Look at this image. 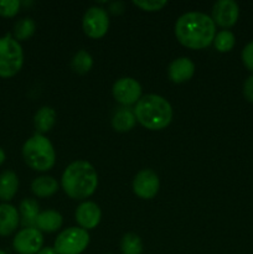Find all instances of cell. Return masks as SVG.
<instances>
[{"instance_id":"1","label":"cell","mask_w":253,"mask_h":254,"mask_svg":"<svg viewBox=\"0 0 253 254\" xmlns=\"http://www.w3.org/2000/svg\"><path fill=\"white\" fill-rule=\"evenodd\" d=\"M175 35L183 46L202 50L210 46L216 36V25L211 16L191 11L181 15L175 24Z\"/></svg>"},{"instance_id":"2","label":"cell","mask_w":253,"mask_h":254,"mask_svg":"<svg viewBox=\"0 0 253 254\" xmlns=\"http://www.w3.org/2000/svg\"><path fill=\"white\" fill-rule=\"evenodd\" d=\"M61 186L68 197L73 200H84L96 191L98 186V174L88 161H73L64 169Z\"/></svg>"},{"instance_id":"3","label":"cell","mask_w":253,"mask_h":254,"mask_svg":"<svg viewBox=\"0 0 253 254\" xmlns=\"http://www.w3.org/2000/svg\"><path fill=\"white\" fill-rule=\"evenodd\" d=\"M133 111L136 121L149 130H161L173 121V108L170 103L158 94L143 96Z\"/></svg>"},{"instance_id":"4","label":"cell","mask_w":253,"mask_h":254,"mask_svg":"<svg viewBox=\"0 0 253 254\" xmlns=\"http://www.w3.org/2000/svg\"><path fill=\"white\" fill-rule=\"evenodd\" d=\"M22 158L32 170L47 171L54 168L56 153L54 145L46 136L35 134L25 141L22 146Z\"/></svg>"},{"instance_id":"5","label":"cell","mask_w":253,"mask_h":254,"mask_svg":"<svg viewBox=\"0 0 253 254\" xmlns=\"http://www.w3.org/2000/svg\"><path fill=\"white\" fill-rule=\"evenodd\" d=\"M24 64V51L19 41L6 34L0 37V77L10 78L19 73Z\"/></svg>"},{"instance_id":"6","label":"cell","mask_w":253,"mask_h":254,"mask_svg":"<svg viewBox=\"0 0 253 254\" xmlns=\"http://www.w3.org/2000/svg\"><path fill=\"white\" fill-rule=\"evenodd\" d=\"M89 235L81 227H69L62 231L55 240L57 254H81L88 247Z\"/></svg>"},{"instance_id":"7","label":"cell","mask_w":253,"mask_h":254,"mask_svg":"<svg viewBox=\"0 0 253 254\" xmlns=\"http://www.w3.org/2000/svg\"><path fill=\"white\" fill-rule=\"evenodd\" d=\"M82 27L84 34L91 39H101L109 29V17L104 9L92 6L84 12L82 20Z\"/></svg>"},{"instance_id":"8","label":"cell","mask_w":253,"mask_h":254,"mask_svg":"<svg viewBox=\"0 0 253 254\" xmlns=\"http://www.w3.org/2000/svg\"><path fill=\"white\" fill-rule=\"evenodd\" d=\"M44 245V236L36 227H25L15 235L12 248L17 254H36Z\"/></svg>"},{"instance_id":"9","label":"cell","mask_w":253,"mask_h":254,"mask_svg":"<svg viewBox=\"0 0 253 254\" xmlns=\"http://www.w3.org/2000/svg\"><path fill=\"white\" fill-rule=\"evenodd\" d=\"M112 92H113L114 99L123 107L136 104L141 98L140 83L131 77H123L118 79L113 84Z\"/></svg>"},{"instance_id":"10","label":"cell","mask_w":253,"mask_h":254,"mask_svg":"<svg viewBox=\"0 0 253 254\" xmlns=\"http://www.w3.org/2000/svg\"><path fill=\"white\" fill-rule=\"evenodd\" d=\"M160 188V180L155 171L151 169H143L135 175L133 180V191L143 200H151L156 196Z\"/></svg>"},{"instance_id":"11","label":"cell","mask_w":253,"mask_h":254,"mask_svg":"<svg viewBox=\"0 0 253 254\" xmlns=\"http://www.w3.org/2000/svg\"><path fill=\"white\" fill-rule=\"evenodd\" d=\"M240 16V7L233 0H220L212 6V16L215 25L221 27H232Z\"/></svg>"},{"instance_id":"12","label":"cell","mask_w":253,"mask_h":254,"mask_svg":"<svg viewBox=\"0 0 253 254\" xmlns=\"http://www.w3.org/2000/svg\"><path fill=\"white\" fill-rule=\"evenodd\" d=\"M76 221L83 230H93L101 222L102 212L99 206L92 201L81 203L76 210Z\"/></svg>"},{"instance_id":"13","label":"cell","mask_w":253,"mask_h":254,"mask_svg":"<svg viewBox=\"0 0 253 254\" xmlns=\"http://www.w3.org/2000/svg\"><path fill=\"white\" fill-rule=\"evenodd\" d=\"M169 78L174 83H184L192 78L195 74V64L188 57H180L174 60L168 69Z\"/></svg>"},{"instance_id":"14","label":"cell","mask_w":253,"mask_h":254,"mask_svg":"<svg viewBox=\"0 0 253 254\" xmlns=\"http://www.w3.org/2000/svg\"><path fill=\"white\" fill-rule=\"evenodd\" d=\"M20 223V213L15 206L10 203L0 205V236L7 237L15 232Z\"/></svg>"},{"instance_id":"15","label":"cell","mask_w":253,"mask_h":254,"mask_svg":"<svg viewBox=\"0 0 253 254\" xmlns=\"http://www.w3.org/2000/svg\"><path fill=\"white\" fill-rule=\"evenodd\" d=\"M62 222H63V218H62L61 213L55 210H46L39 213V216L36 218V223H35V227L40 232L52 233L56 232L57 230L61 228Z\"/></svg>"},{"instance_id":"16","label":"cell","mask_w":253,"mask_h":254,"mask_svg":"<svg viewBox=\"0 0 253 254\" xmlns=\"http://www.w3.org/2000/svg\"><path fill=\"white\" fill-rule=\"evenodd\" d=\"M135 123L136 118L134 111H131L128 107L118 108L112 117V127L114 128V130L119 131V133H126V131L131 130Z\"/></svg>"},{"instance_id":"17","label":"cell","mask_w":253,"mask_h":254,"mask_svg":"<svg viewBox=\"0 0 253 254\" xmlns=\"http://www.w3.org/2000/svg\"><path fill=\"white\" fill-rule=\"evenodd\" d=\"M19 189V178L11 170H5L0 174V200L10 201L16 195Z\"/></svg>"},{"instance_id":"18","label":"cell","mask_w":253,"mask_h":254,"mask_svg":"<svg viewBox=\"0 0 253 254\" xmlns=\"http://www.w3.org/2000/svg\"><path fill=\"white\" fill-rule=\"evenodd\" d=\"M55 123H56V112L51 107H42L34 117L35 129L37 130V134L41 135L51 130Z\"/></svg>"},{"instance_id":"19","label":"cell","mask_w":253,"mask_h":254,"mask_svg":"<svg viewBox=\"0 0 253 254\" xmlns=\"http://www.w3.org/2000/svg\"><path fill=\"white\" fill-rule=\"evenodd\" d=\"M59 190V183L52 176H40L31 183V191L37 197H50Z\"/></svg>"},{"instance_id":"20","label":"cell","mask_w":253,"mask_h":254,"mask_svg":"<svg viewBox=\"0 0 253 254\" xmlns=\"http://www.w3.org/2000/svg\"><path fill=\"white\" fill-rule=\"evenodd\" d=\"M19 213L21 216V222L25 227H35L36 218L40 213L39 203L32 198H25L20 203Z\"/></svg>"},{"instance_id":"21","label":"cell","mask_w":253,"mask_h":254,"mask_svg":"<svg viewBox=\"0 0 253 254\" xmlns=\"http://www.w3.org/2000/svg\"><path fill=\"white\" fill-rule=\"evenodd\" d=\"M36 24L31 17L20 19L14 26V39L16 41H25L34 35Z\"/></svg>"},{"instance_id":"22","label":"cell","mask_w":253,"mask_h":254,"mask_svg":"<svg viewBox=\"0 0 253 254\" xmlns=\"http://www.w3.org/2000/svg\"><path fill=\"white\" fill-rule=\"evenodd\" d=\"M122 254H141L143 242L135 233H126L121 241Z\"/></svg>"},{"instance_id":"23","label":"cell","mask_w":253,"mask_h":254,"mask_svg":"<svg viewBox=\"0 0 253 254\" xmlns=\"http://www.w3.org/2000/svg\"><path fill=\"white\" fill-rule=\"evenodd\" d=\"M72 69L79 74H84L91 71L93 66V59L86 50H81L73 56L71 62Z\"/></svg>"},{"instance_id":"24","label":"cell","mask_w":253,"mask_h":254,"mask_svg":"<svg viewBox=\"0 0 253 254\" xmlns=\"http://www.w3.org/2000/svg\"><path fill=\"white\" fill-rule=\"evenodd\" d=\"M236 44V37L228 30H222V31L217 32L213 40V45L215 49L218 52H230L231 50L235 47Z\"/></svg>"},{"instance_id":"25","label":"cell","mask_w":253,"mask_h":254,"mask_svg":"<svg viewBox=\"0 0 253 254\" xmlns=\"http://www.w3.org/2000/svg\"><path fill=\"white\" fill-rule=\"evenodd\" d=\"M21 2L19 0H0V16L12 17L19 12Z\"/></svg>"},{"instance_id":"26","label":"cell","mask_w":253,"mask_h":254,"mask_svg":"<svg viewBox=\"0 0 253 254\" xmlns=\"http://www.w3.org/2000/svg\"><path fill=\"white\" fill-rule=\"evenodd\" d=\"M133 4L144 11H159L168 5L165 0H134Z\"/></svg>"},{"instance_id":"27","label":"cell","mask_w":253,"mask_h":254,"mask_svg":"<svg viewBox=\"0 0 253 254\" xmlns=\"http://www.w3.org/2000/svg\"><path fill=\"white\" fill-rule=\"evenodd\" d=\"M242 62L248 71L253 72V41L247 44L242 51Z\"/></svg>"},{"instance_id":"28","label":"cell","mask_w":253,"mask_h":254,"mask_svg":"<svg viewBox=\"0 0 253 254\" xmlns=\"http://www.w3.org/2000/svg\"><path fill=\"white\" fill-rule=\"evenodd\" d=\"M243 96L248 102L253 103V74L248 77L243 84Z\"/></svg>"},{"instance_id":"29","label":"cell","mask_w":253,"mask_h":254,"mask_svg":"<svg viewBox=\"0 0 253 254\" xmlns=\"http://www.w3.org/2000/svg\"><path fill=\"white\" fill-rule=\"evenodd\" d=\"M109 9H111V11L113 12V14H121L124 10V5L123 2H113Z\"/></svg>"},{"instance_id":"30","label":"cell","mask_w":253,"mask_h":254,"mask_svg":"<svg viewBox=\"0 0 253 254\" xmlns=\"http://www.w3.org/2000/svg\"><path fill=\"white\" fill-rule=\"evenodd\" d=\"M36 254H57V252L55 251L54 247H45L41 248Z\"/></svg>"},{"instance_id":"31","label":"cell","mask_w":253,"mask_h":254,"mask_svg":"<svg viewBox=\"0 0 253 254\" xmlns=\"http://www.w3.org/2000/svg\"><path fill=\"white\" fill-rule=\"evenodd\" d=\"M5 158H6V156H5V151L0 148V165H2V164H4Z\"/></svg>"},{"instance_id":"32","label":"cell","mask_w":253,"mask_h":254,"mask_svg":"<svg viewBox=\"0 0 253 254\" xmlns=\"http://www.w3.org/2000/svg\"><path fill=\"white\" fill-rule=\"evenodd\" d=\"M0 254H6V253H5L4 251H1V250H0Z\"/></svg>"},{"instance_id":"33","label":"cell","mask_w":253,"mask_h":254,"mask_svg":"<svg viewBox=\"0 0 253 254\" xmlns=\"http://www.w3.org/2000/svg\"><path fill=\"white\" fill-rule=\"evenodd\" d=\"M108 254H111V253H108Z\"/></svg>"}]
</instances>
